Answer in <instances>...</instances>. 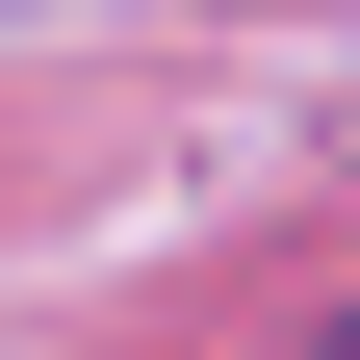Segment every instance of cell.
Wrapping results in <instances>:
<instances>
[{
  "label": "cell",
  "mask_w": 360,
  "mask_h": 360,
  "mask_svg": "<svg viewBox=\"0 0 360 360\" xmlns=\"http://www.w3.org/2000/svg\"><path fill=\"white\" fill-rule=\"evenodd\" d=\"M309 360H360V309H335V335H309Z\"/></svg>",
  "instance_id": "6da1fadb"
}]
</instances>
